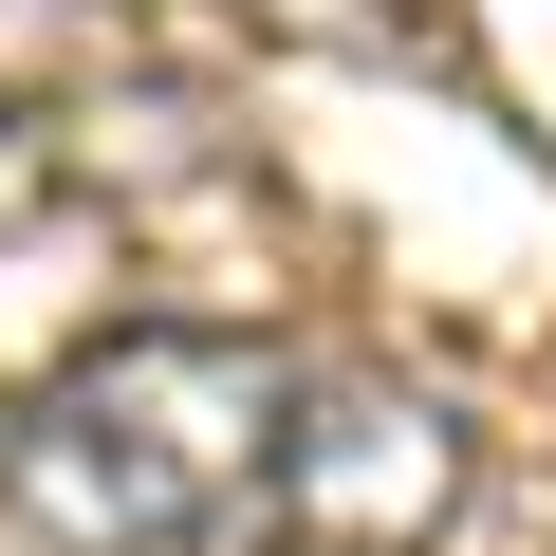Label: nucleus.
Wrapping results in <instances>:
<instances>
[{"instance_id": "obj_1", "label": "nucleus", "mask_w": 556, "mask_h": 556, "mask_svg": "<svg viewBox=\"0 0 556 556\" xmlns=\"http://www.w3.org/2000/svg\"><path fill=\"white\" fill-rule=\"evenodd\" d=\"M298 353L241 316H130L0 408V556H223L278 501Z\"/></svg>"}, {"instance_id": "obj_2", "label": "nucleus", "mask_w": 556, "mask_h": 556, "mask_svg": "<svg viewBox=\"0 0 556 556\" xmlns=\"http://www.w3.org/2000/svg\"><path fill=\"white\" fill-rule=\"evenodd\" d=\"M464 408L371 371V353H298V408H278V501L260 538L278 556H427L464 519Z\"/></svg>"}]
</instances>
